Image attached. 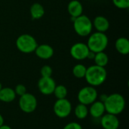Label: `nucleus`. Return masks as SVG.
<instances>
[{"label": "nucleus", "mask_w": 129, "mask_h": 129, "mask_svg": "<svg viewBox=\"0 0 129 129\" xmlns=\"http://www.w3.org/2000/svg\"><path fill=\"white\" fill-rule=\"evenodd\" d=\"M94 56H95V53H94V52H93V51H89L88 54V56H87V59L94 60Z\"/></svg>", "instance_id": "27"}, {"label": "nucleus", "mask_w": 129, "mask_h": 129, "mask_svg": "<svg viewBox=\"0 0 129 129\" xmlns=\"http://www.w3.org/2000/svg\"><path fill=\"white\" fill-rule=\"evenodd\" d=\"M54 79L51 77H41L38 81V88L43 95H51L56 87Z\"/></svg>", "instance_id": "10"}, {"label": "nucleus", "mask_w": 129, "mask_h": 129, "mask_svg": "<svg viewBox=\"0 0 129 129\" xmlns=\"http://www.w3.org/2000/svg\"><path fill=\"white\" fill-rule=\"evenodd\" d=\"M113 3L119 9H127L129 8V0H113Z\"/></svg>", "instance_id": "23"}, {"label": "nucleus", "mask_w": 129, "mask_h": 129, "mask_svg": "<svg viewBox=\"0 0 129 129\" xmlns=\"http://www.w3.org/2000/svg\"><path fill=\"white\" fill-rule=\"evenodd\" d=\"M38 43L36 39L29 34H22L16 39V47L22 53L30 54L35 51Z\"/></svg>", "instance_id": "5"}, {"label": "nucleus", "mask_w": 129, "mask_h": 129, "mask_svg": "<svg viewBox=\"0 0 129 129\" xmlns=\"http://www.w3.org/2000/svg\"><path fill=\"white\" fill-rule=\"evenodd\" d=\"M29 13L32 19L39 20L45 15V8L41 4L36 2L31 5Z\"/></svg>", "instance_id": "18"}, {"label": "nucleus", "mask_w": 129, "mask_h": 129, "mask_svg": "<svg viewBox=\"0 0 129 129\" xmlns=\"http://www.w3.org/2000/svg\"><path fill=\"white\" fill-rule=\"evenodd\" d=\"M88 108V114L94 119H101L103 115L106 113L104 104L101 101H95Z\"/></svg>", "instance_id": "13"}, {"label": "nucleus", "mask_w": 129, "mask_h": 129, "mask_svg": "<svg viewBox=\"0 0 129 129\" xmlns=\"http://www.w3.org/2000/svg\"><path fill=\"white\" fill-rule=\"evenodd\" d=\"M16 95H18L19 97L23 95L24 94L26 93V88L24 85L23 84H18L16 85L15 88L14 89Z\"/></svg>", "instance_id": "25"}, {"label": "nucleus", "mask_w": 129, "mask_h": 129, "mask_svg": "<svg viewBox=\"0 0 129 129\" xmlns=\"http://www.w3.org/2000/svg\"><path fill=\"white\" fill-rule=\"evenodd\" d=\"M34 52L39 58L42 60L50 59L53 57L54 53V48L48 44H41L39 45H38Z\"/></svg>", "instance_id": "12"}, {"label": "nucleus", "mask_w": 129, "mask_h": 129, "mask_svg": "<svg viewBox=\"0 0 129 129\" xmlns=\"http://www.w3.org/2000/svg\"><path fill=\"white\" fill-rule=\"evenodd\" d=\"M119 120L116 115L105 113L101 118V125L104 129H119Z\"/></svg>", "instance_id": "11"}, {"label": "nucleus", "mask_w": 129, "mask_h": 129, "mask_svg": "<svg viewBox=\"0 0 129 129\" xmlns=\"http://www.w3.org/2000/svg\"><path fill=\"white\" fill-rule=\"evenodd\" d=\"M0 129H12L10 126L7 125H2V126H0Z\"/></svg>", "instance_id": "29"}, {"label": "nucleus", "mask_w": 129, "mask_h": 129, "mask_svg": "<svg viewBox=\"0 0 129 129\" xmlns=\"http://www.w3.org/2000/svg\"><path fill=\"white\" fill-rule=\"evenodd\" d=\"M93 26L97 30V32L100 33H106L110 28V22L107 17L104 16H97L94 17L92 22Z\"/></svg>", "instance_id": "15"}, {"label": "nucleus", "mask_w": 129, "mask_h": 129, "mask_svg": "<svg viewBox=\"0 0 129 129\" xmlns=\"http://www.w3.org/2000/svg\"><path fill=\"white\" fill-rule=\"evenodd\" d=\"M107 77V72L105 67L98 65H92L87 68L85 79L88 84L93 87H98L104 84Z\"/></svg>", "instance_id": "2"}, {"label": "nucleus", "mask_w": 129, "mask_h": 129, "mask_svg": "<svg viewBox=\"0 0 129 129\" xmlns=\"http://www.w3.org/2000/svg\"><path fill=\"white\" fill-rule=\"evenodd\" d=\"M53 110L54 114L60 119H64L68 117L73 110V107L71 102L67 99H57L53 107Z\"/></svg>", "instance_id": "8"}, {"label": "nucleus", "mask_w": 129, "mask_h": 129, "mask_svg": "<svg viewBox=\"0 0 129 129\" xmlns=\"http://www.w3.org/2000/svg\"><path fill=\"white\" fill-rule=\"evenodd\" d=\"M98 93L95 87L88 85L82 88L77 94V99L79 104H82L86 106L91 105L95 101L98 100Z\"/></svg>", "instance_id": "6"}, {"label": "nucleus", "mask_w": 129, "mask_h": 129, "mask_svg": "<svg viewBox=\"0 0 129 129\" xmlns=\"http://www.w3.org/2000/svg\"><path fill=\"white\" fill-rule=\"evenodd\" d=\"M106 113L118 116L121 114L125 108L126 101L125 98L119 93H113L107 95L104 101Z\"/></svg>", "instance_id": "1"}, {"label": "nucleus", "mask_w": 129, "mask_h": 129, "mask_svg": "<svg viewBox=\"0 0 129 129\" xmlns=\"http://www.w3.org/2000/svg\"><path fill=\"white\" fill-rule=\"evenodd\" d=\"M67 94H68L67 88H66V86H64L63 85H56V87L54 90V92H53V94L57 98V100L67 98Z\"/></svg>", "instance_id": "22"}, {"label": "nucleus", "mask_w": 129, "mask_h": 129, "mask_svg": "<svg viewBox=\"0 0 129 129\" xmlns=\"http://www.w3.org/2000/svg\"><path fill=\"white\" fill-rule=\"evenodd\" d=\"M109 43V39L107 36L104 33H100V32H95L93 33H91L89 35V37L88 39L87 45L90 51L98 53L104 51Z\"/></svg>", "instance_id": "3"}, {"label": "nucleus", "mask_w": 129, "mask_h": 129, "mask_svg": "<svg viewBox=\"0 0 129 129\" xmlns=\"http://www.w3.org/2000/svg\"><path fill=\"white\" fill-rule=\"evenodd\" d=\"M94 60L95 65L105 67L109 62V57L104 51H101V52L95 53Z\"/></svg>", "instance_id": "20"}, {"label": "nucleus", "mask_w": 129, "mask_h": 129, "mask_svg": "<svg viewBox=\"0 0 129 129\" xmlns=\"http://www.w3.org/2000/svg\"><path fill=\"white\" fill-rule=\"evenodd\" d=\"M4 122H5L4 118H3L2 115L0 113V126H2V125H4Z\"/></svg>", "instance_id": "28"}, {"label": "nucleus", "mask_w": 129, "mask_h": 129, "mask_svg": "<svg viewBox=\"0 0 129 129\" xmlns=\"http://www.w3.org/2000/svg\"><path fill=\"white\" fill-rule=\"evenodd\" d=\"M2 88H3V87H2V83L0 82V90H1V89H2Z\"/></svg>", "instance_id": "30"}, {"label": "nucleus", "mask_w": 129, "mask_h": 129, "mask_svg": "<svg viewBox=\"0 0 129 129\" xmlns=\"http://www.w3.org/2000/svg\"><path fill=\"white\" fill-rule=\"evenodd\" d=\"M52 68L48 65H44L40 70L42 77H51L52 75Z\"/></svg>", "instance_id": "24"}, {"label": "nucleus", "mask_w": 129, "mask_h": 129, "mask_svg": "<svg viewBox=\"0 0 129 129\" xmlns=\"http://www.w3.org/2000/svg\"><path fill=\"white\" fill-rule=\"evenodd\" d=\"M18 104L20 109L23 113H32L36 110L38 101L36 98L33 94L26 92V94L20 97Z\"/></svg>", "instance_id": "7"}, {"label": "nucleus", "mask_w": 129, "mask_h": 129, "mask_svg": "<svg viewBox=\"0 0 129 129\" xmlns=\"http://www.w3.org/2000/svg\"><path fill=\"white\" fill-rule=\"evenodd\" d=\"M63 129H83L82 125L76 122H71L67 123Z\"/></svg>", "instance_id": "26"}, {"label": "nucleus", "mask_w": 129, "mask_h": 129, "mask_svg": "<svg viewBox=\"0 0 129 129\" xmlns=\"http://www.w3.org/2000/svg\"><path fill=\"white\" fill-rule=\"evenodd\" d=\"M74 113L77 119L81 120L85 119L88 116V107L82 104H79L75 108Z\"/></svg>", "instance_id": "19"}, {"label": "nucleus", "mask_w": 129, "mask_h": 129, "mask_svg": "<svg viewBox=\"0 0 129 129\" xmlns=\"http://www.w3.org/2000/svg\"><path fill=\"white\" fill-rule=\"evenodd\" d=\"M73 29L78 36H88L92 32V21L88 16L82 14L73 20Z\"/></svg>", "instance_id": "4"}, {"label": "nucleus", "mask_w": 129, "mask_h": 129, "mask_svg": "<svg viewBox=\"0 0 129 129\" xmlns=\"http://www.w3.org/2000/svg\"><path fill=\"white\" fill-rule=\"evenodd\" d=\"M86 70H87V67L85 65H83L82 63H78L73 67L72 73H73V75L76 78L83 79V78H85V76L86 73Z\"/></svg>", "instance_id": "21"}, {"label": "nucleus", "mask_w": 129, "mask_h": 129, "mask_svg": "<svg viewBox=\"0 0 129 129\" xmlns=\"http://www.w3.org/2000/svg\"><path fill=\"white\" fill-rule=\"evenodd\" d=\"M16 94L12 88L5 87L0 90V101L4 103H11L16 98Z\"/></svg>", "instance_id": "16"}, {"label": "nucleus", "mask_w": 129, "mask_h": 129, "mask_svg": "<svg viewBox=\"0 0 129 129\" xmlns=\"http://www.w3.org/2000/svg\"><path fill=\"white\" fill-rule=\"evenodd\" d=\"M67 11L73 20L80 16L83 13V6L78 0H71L67 5Z\"/></svg>", "instance_id": "14"}, {"label": "nucleus", "mask_w": 129, "mask_h": 129, "mask_svg": "<svg viewBox=\"0 0 129 129\" xmlns=\"http://www.w3.org/2000/svg\"><path fill=\"white\" fill-rule=\"evenodd\" d=\"M89 48L86 43L76 42L72 45L70 50V55L73 58L77 60H83L87 59V56L89 52Z\"/></svg>", "instance_id": "9"}, {"label": "nucleus", "mask_w": 129, "mask_h": 129, "mask_svg": "<svg viewBox=\"0 0 129 129\" xmlns=\"http://www.w3.org/2000/svg\"><path fill=\"white\" fill-rule=\"evenodd\" d=\"M116 51L122 55H127L129 53V40L125 37L118 38L115 42Z\"/></svg>", "instance_id": "17"}]
</instances>
